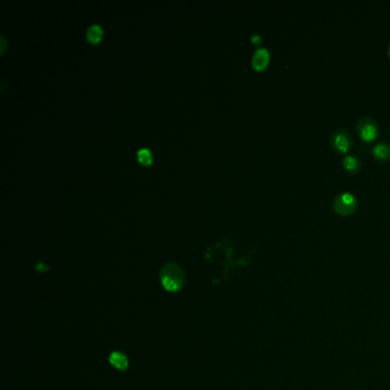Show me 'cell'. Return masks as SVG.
I'll list each match as a JSON object with an SVG mask.
<instances>
[{"label":"cell","instance_id":"cell-1","mask_svg":"<svg viewBox=\"0 0 390 390\" xmlns=\"http://www.w3.org/2000/svg\"><path fill=\"white\" fill-rule=\"evenodd\" d=\"M161 282L164 289L168 292H179L184 285L186 282V275L181 266H179L175 262H168L164 265L161 269Z\"/></svg>","mask_w":390,"mask_h":390},{"label":"cell","instance_id":"cell-2","mask_svg":"<svg viewBox=\"0 0 390 390\" xmlns=\"http://www.w3.org/2000/svg\"><path fill=\"white\" fill-rule=\"evenodd\" d=\"M333 209L335 213H338L339 215L348 216L354 214L355 211L358 206L357 199L354 195L349 194V192H343L335 197L333 200Z\"/></svg>","mask_w":390,"mask_h":390},{"label":"cell","instance_id":"cell-3","mask_svg":"<svg viewBox=\"0 0 390 390\" xmlns=\"http://www.w3.org/2000/svg\"><path fill=\"white\" fill-rule=\"evenodd\" d=\"M357 132L365 142H372L379 135V126L372 118H363L357 122Z\"/></svg>","mask_w":390,"mask_h":390},{"label":"cell","instance_id":"cell-4","mask_svg":"<svg viewBox=\"0 0 390 390\" xmlns=\"http://www.w3.org/2000/svg\"><path fill=\"white\" fill-rule=\"evenodd\" d=\"M331 146L338 154H347L352 146V138L346 129H339L332 135Z\"/></svg>","mask_w":390,"mask_h":390},{"label":"cell","instance_id":"cell-5","mask_svg":"<svg viewBox=\"0 0 390 390\" xmlns=\"http://www.w3.org/2000/svg\"><path fill=\"white\" fill-rule=\"evenodd\" d=\"M270 60V54L269 51L266 48H258L257 51L254 53V56L252 59V64L253 67L257 71H262L267 68V65L269 63Z\"/></svg>","mask_w":390,"mask_h":390},{"label":"cell","instance_id":"cell-6","mask_svg":"<svg viewBox=\"0 0 390 390\" xmlns=\"http://www.w3.org/2000/svg\"><path fill=\"white\" fill-rule=\"evenodd\" d=\"M342 164H343L344 170L351 174L358 173V172L360 171V168H362V162H360V159L358 157H356V156H352V155L346 156V157L343 158Z\"/></svg>","mask_w":390,"mask_h":390},{"label":"cell","instance_id":"cell-7","mask_svg":"<svg viewBox=\"0 0 390 390\" xmlns=\"http://www.w3.org/2000/svg\"><path fill=\"white\" fill-rule=\"evenodd\" d=\"M373 156L380 162H387L390 159V145L387 142H380L373 148Z\"/></svg>","mask_w":390,"mask_h":390},{"label":"cell","instance_id":"cell-8","mask_svg":"<svg viewBox=\"0 0 390 390\" xmlns=\"http://www.w3.org/2000/svg\"><path fill=\"white\" fill-rule=\"evenodd\" d=\"M109 360L112 366L114 368L119 369V371H126L127 367H128V359H127V357L122 354V352H119V351L112 352L109 357Z\"/></svg>","mask_w":390,"mask_h":390},{"label":"cell","instance_id":"cell-9","mask_svg":"<svg viewBox=\"0 0 390 390\" xmlns=\"http://www.w3.org/2000/svg\"><path fill=\"white\" fill-rule=\"evenodd\" d=\"M102 34H103L102 28L98 26V24H93V26L89 27L88 30H87V39L91 43L96 44L101 40Z\"/></svg>","mask_w":390,"mask_h":390},{"label":"cell","instance_id":"cell-10","mask_svg":"<svg viewBox=\"0 0 390 390\" xmlns=\"http://www.w3.org/2000/svg\"><path fill=\"white\" fill-rule=\"evenodd\" d=\"M138 158L140 163H142L143 165H149L151 163V154L150 151L146 149V148H142L138 151Z\"/></svg>","mask_w":390,"mask_h":390},{"label":"cell","instance_id":"cell-11","mask_svg":"<svg viewBox=\"0 0 390 390\" xmlns=\"http://www.w3.org/2000/svg\"><path fill=\"white\" fill-rule=\"evenodd\" d=\"M252 42H253L254 44L258 45V44L261 43V37H260V36H257V35H254V36H252Z\"/></svg>","mask_w":390,"mask_h":390},{"label":"cell","instance_id":"cell-12","mask_svg":"<svg viewBox=\"0 0 390 390\" xmlns=\"http://www.w3.org/2000/svg\"><path fill=\"white\" fill-rule=\"evenodd\" d=\"M388 54H389V57H390V45H389V48H388Z\"/></svg>","mask_w":390,"mask_h":390}]
</instances>
